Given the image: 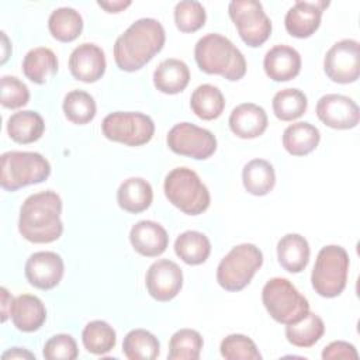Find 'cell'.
Segmentation results:
<instances>
[{"mask_svg": "<svg viewBox=\"0 0 360 360\" xmlns=\"http://www.w3.org/2000/svg\"><path fill=\"white\" fill-rule=\"evenodd\" d=\"M103 135L128 146L148 143L155 134L153 120L138 111H115L104 117L101 122Z\"/></svg>", "mask_w": 360, "mask_h": 360, "instance_id": "9c48e42d", "label": "cell"}, {"mask_svg": "<svg viewBox=\"0 0 360 360\" xmlns=\"http://www.w3.org/2000/svg\"><path fill=\"white\" fill-rule=\"evenodd\" d=\"M325 333L323 321L314 312H307L300 321L285 326L287 340L297 347L314 346Z\"/></svg>", "mask_w": 360, "mask_h": 360, "instance_id": "4dcf8cb0", "label": "cell"}, {"mask_svg": "<svg viewBox=\"0 0 360 360\" xmlns=\"http://www.w3.org/2000/svg\"><path fill=\"white\" fill-rule=\"evenodd\" d=\"M221 356L226 360H260L256 343L246 335L232 333L228 335L219 346Z\"/></svg>", "mask_w": 360, "mask_h": 360, "instance_id": "f35d334b", "label": "cell"}, {"mask_svg": "<svg viewBox=\"0 0 360 360\" xmlns=\"http://www.w3.org/2000/svg\"><path fill=\"white\" fill-rule=\"evenodd\" d=\"M308 240L300 233H287L277 243V259L288 273H301L309 262Z\"/></svg>", "mask_w": 360, "mask_h": 360, "instance_id": "cb8c5ba5", "label": "cell"}, {"mask_svg": "<svg viewBox=\"0 0 360 360\" xmlns=\"http://www.w3.org/2000/svg\"><path fill=\"white\" fill-rule=\"evenodd\" d=\"M242 181L249 194L266 195L276 184L274 167L264 159H252L243 166Z\"/></svg>", "mask_w": 360, "mask_h": 360, "instance_id": "83f0119b", "label": "cell"}, {"mask_svg": "<svg viewBox=\"0 0 360 360\" xmlns=\"http://www.w3.org/2000/svg\"><path fill=\"white\" fill-rule=\"evenodd\" d=\"M205 8L200 1L183 0L174 6V22L181 32H195L204 27Z\"/></svg>", "mask_w": 360, "mask_h": 360, "instance_id": "74e56055", "label": "cell"}, {"mask_svg": "<svg viewBox=\"0 0 360 360\" xmlns=\"http://www.w3.org/2000/svg\"><path fill=\"white\" fill-rule=\"evenodd\" d=\"M22 72L32 83L44 84L58 72V58L46 46H38L27 52L22 60Z\"/></svg>", "mask_w": 360, "mask_h": 360, "instance_id": "d4e9b609", "label": "cell"}, {"mask_svg": "<svg viewBox=\"0 0 360 360\" xmlns=\"http://www.w3.org/2000/svg\"><path fill=\"white\" fill-rule=\"evenodd\" d=\"M316 117L329 128L350 129L359 124V105L343 94H325L316 103Z\"/></svg>", "mask_w": 360, "mask_h": 360, "instance_id": "5bb4252c", "label": "cell"}, {"mask_svg": "<svg viewBox=\"0 0 360 360\" xmlns=\"http://www.w3.org/2000/svg\"><path fill=\"white\" fill-rule=\"evenodd\" d=\"M63 273L65 264L60 255L48 250L32 253L24 267L28 283L39 290L55 288L60 283Z\"/></svg>", "mask_w": 360, "mask_h": 360, "instance_id": "9a60e30c", "label": "cell"}, {"mask_svg": "<svg viewBox=\"0 0 360 360\" xmlns=\"http://www.w3.org/2000/svg\"><path fill=\"white\" fill-rule=\"evenodd\" d=\"M1 37H3V42H4V52H3V59H1V63H4L6 60H7V52H6V46L8 45V39H7V37H6V34L4 32H1Z\"/></svg>", "mask_w": 360, "mask_h": 360, "instance_id": "bcb514c9", "label": "cell"}, {"mask_svg": "<svg viewBox=\"0 0 360 360\" xmlns=\"http://www.w3.org/2000/svg\"><path fill=\"white\" fill-rule=\"evenodd\" d=\"M174 252L186 264L197 266L208 259L211 253V242L202 232L186 231L177 236Z\"/></svg>", "mask_w": 360, "mask_h": 360, "instance_id": "f546056e", "label": "cell"}, {"mask_svg": "<svg viewBox=\"0 0 360 360\" xmlns=\"http://www.w3.org/2000/svg\"><path fill=\"white\" fill-rule=\"evenodd\" d=\"M42 354L46 360H75L79 356V349L73 336L58 333L48 339Z\"/></svg>", "mask_w": 360, "mask_h": 360, "instance_id": "ab89813d", "label": "cell"}, {"mask_svg": "<svg viewBox=\"0 0 360 360\" xmlns=\"http://www.w3.org/2000/svg\"><path fill=\"white\" fill-rule=\"evenodd\" d=\"M10 316L18 330L35 332L45 323L46 309L37 295L21 294L14 298Z\"/></svg>", "mask_w": 360, "mask_h": 360, "instance_id": "44dd1931", "label": "cell"}, {"mask_svg": "<svg viewBox=\"0 0 360 360\" xmlns=\"http://www.w3.org/2000/svg\"><path fill=\"white\" fill-rule=\"evenodd\" d=\"M13 301H14V298L8 294V291L4 287H1V321L3 322H6L7 316L10 315Z\"/></svg>", "mask_w": 360, "mask_h": 360, "instance_id": "f6af8a7d", "label": "cell"}, {"mask_svg": "<svg viewBox=\"0 0 360 360\" xmlns=\"http://www.w3.org/2000/svg\"><path fill=\"white\" fill-rule=\"evenodd\" d=\"M166 32L155 18H139L132 22L114 44V60L124 72L143 68L165 45Z\"/></svg>", "mask_w": 360, "mask_h": 360, "instance_id": "6da1fadb", "label": "cell"}, {"mask_svg": "<svg viewBox=\"0 0 360 360\" xmlns=\"http://www.w3.org/2000/svg\"><path fill=\"white\" fill-rule=\"evenodd\" d=\"M3 360H14V359H31L35 360V354L28 352L27 349H21V347H11L7 352H4L1 354Z\"/></svg>", "mask_w": 360, "mask_h": 360, "instance_id": "7bdbcfd3", "label": "cell"}, {"mask_svg": "<svg viewBox=\"0 0 360 360\" xmlns=\"http://www.w3.org/2000/svg\"><path fill=\"white\" fill-rule=\"evenodd\" d=\"M204 340L194 329H180L169 340V360H197L200 359Z\"/></svg>", "mask_w": 360, "mask_h": 360, "instance_id": "8d00e7d4", "label": "cell"}, {"mask_svg": "<svg viewBox=\"0 0 360 360\" xmlns=\"http://www.w3.org/2000/svg\"><path fill=\"white\" fill-rule=\"evenodd\" d=\"M30 101V90L15 76L1 77V104L6 108H20Z\"/></svg>", "mask_w": 360, "mask_h": 360, "instance_id": "60d3db41", "label": "cell"}, {"mask_svg": "<svg viewBox=\"0 0 360 360\" xmlns=\"http://www.w3.org/2000/svg\"><path fill=\"white\" fill-rule=\"evenodd\" d=\"M273 112L281 121H294L305 114L308 98L300 89H283L273 97Z\"/></svg>", "mask_w": 360, "mask_h": 360, "instance_id": "e575fe53", "label": "cell"}, {"mask_svg": "<svg viewBox=\"0 0 360 360\" xmlns=\"http://www.w3.org/2000/svg\"><path fill=\"white\" fill-rule=\"evenodd\" d=\"M129 242L134 250L139 255L146 257H156L167 249L169 235L160 224L143 219L131 228Z\"/></svg>", "mask_w": 360, "mask_h": 360, "instance_id": "ac0fdd59", "label": "cell"}, {"mask_svg": "<svg viewBox=\"0 0 360 360\" xmlns=\"http://www.w3.org/2000/svg\"><path fill=\"white\" fill-rule=\"evenodd\" d=\"M262 301L269 315L278 323H294L308 311V300L283 277L270 278L262 290Z\"/></svg>", "mask_w": 360, "mask_h": 360, "instance_id": "ba28073f", "label": "cell"}, {"mask_svg": "<svg viewBox=\"0 0 360 360\" xmlns=\"http://www.w3.org/2000/svg\"><path fill=\"white\" fill-rule=\"evenodd\" d=\"M319 141V129L307 121L291 124L283 132V146L292 156H305L311 153L315 150Z\"/></svg>", "mask_w": 360, "mask_h": 360, "instance_id": "484cf974", "label": "cell"}, {"mask_svg": "<svg viewBox=\"0 0 360 360\" xmlns=\"http://www.w3.org/2000/svg\"><path fill=\"white\" fill-rule=\"evenodd\" d=\"M163 190L169 202L187 215L202 214L211 202L207 186L188 167H174L170 170L165 177Z\"/></svg>", "mask_w": 360, "mask_h": 360, "instance_id": "277c9868", "label": "cell"}, {"mask_svg": "<svg viewBox=\"0 0 360 360\" xmlns=\"http://www.w3.org/2000/svg\"><path fill=\"white\" fill-rule=\"evenodd\" d=\"M65 117L77 125H84L93 121L96 117V101L93 96H90L87 91L83 90H72L69 91L62 104Z\"/></svg>", "mask_w": 360, "mask_h": 360, "instance_id": "d590c367", "label": "cell"}, {"mask_svg": "<svg viewBox=\"0 0 360 360\" xmlns=\"http://www.w3.org/2000/svg\"><path fill=\"white\" fill-rule=\"evenodd\" d=\"M97 4L104 8L107 13H120L122 10H125L128 6H131L129 0H108V1H97Z\"/></svg>", "mask_w": 360, "mask_h": 360, "instance_id": "ee69618b", "label": "cell"}, {"mask_svg": "<svg viewBox=\"0 0 360 360\" xmlns=\"http://www.w3.org/2000/svg\"><path fill=\"white\" fill-rule=\"evenodd\" d=\"M349 255L339 245L323 246L315 260L311 283L316 294L325 298L340 295L346 287L349 273Z\"/></svg>", "mask_w": 360, "mask_h": 360, "instance_id": "5b68a950", "label": "cell"}, {"mask_svg": "<svg viewBox=\"0 0 360 360\" xmlns=\"http://www.w3.org/2000/svg\"><path fill=\"white\" fill-rule=\"evenodd\" d=\"M193 112L205 121L218 118L225 108V98L221 90L212 84H200L190 97Z\"/></svg>", "mask_w": 360, "mask_h": 360, "instance_id": "f1b7e54d", "label": "cell"}, {"mask_svg": "<svg viewBox=\"0 0 360 360\" xmlns=\"http://www.w3.org/2000/svg\"><path fill=\"white\" fill-rule=\"evenodd\" d=\"M48 30L55 39L72 42L82 34L83 18L80 13L72 7H59L51 13Z\"/></svg>", "mask_w": 360, "mask_h": 360, "instance_id": "1f68e13d", "label": "cell"}, {"mask_svg": "<svg viewBox=\"0 0 360 360\" xmlns=\"http://www.w3.org/2000/svg\"><path fill=\"white\" fill-rule=\"evenodd\" d=\"M145 284L153 300L167 302L180 292L183 287V271L177 263L169 259H160L149 266Z\"/></svg>", "mask_w": 360, "mask_h": 360, "instance_id": "4fadbf2b", "label": "cell"}, {"mask_svg": "<svg viewBox=\"0 0 360 360\" xmlns=\"http://www.w3.org/2000/svg\"><path fill=\"white\" fill-rule=\"evenodd\" d=\"M167 146L172 152L197 160L208 159L217 150L215 135L191 122H179L167 134Z\"/></svg>", "mask_w": 360, "mask_h": 360, "instance_id": "8fae6325", "label": "cell"}, {"mask_svg": "<svg viewBox=\"0 0 360 360\" xmlns=\"http://www.w3.org/2000/svg\"><path fill=\"white\" fill-rule=\"evenodd\" d=\"M159 352L158 338L146 329H132L124 338L122 353L129 360H155Z\"/></svg>", "mask_w": 360, "mask_h": 360, "instance_id": "d6a6232c", "label": "cell"}, {"mask_svg": "<svg viewBox=\"0 0 360 360\" xmlns=\"http://www.w3.org/2000/svg\"><path fill=\"white\" fill-rule=\"evenodd\" d=\"M105 68L107 62L104 51L96 44H80L69 56V70L72 76L84 83H94L100 80Z\"/></svg>", "mask_w": 360, "mask_h": 360, "instance_id": "2e32d148", "label": "cell"}, {"mask_svg": "<svg viewBox=\"0 0 360 360\" xmlns=\"http://www.w3.org/2000/svg\"><path fill=\"white\" fill-rule=\"evenodd\" d=\"M62 198L52 190L28 195L18 218L21 236L32 243H51L60 238L63 224L60 219Z\"/></svg>", "mask_w": 360, "mask_h": 360, "instance_id": "7a4b0ae2", "label": "cell"}, {"mask_svg": "<svg viewBox=\"0 0 360 360\" xmlns=\"http://www.w3.org/2000/svg\"><path fill=\"white\" fill-rule=\"evenodd\" d=\"M228 124L238 138L253 139L263 135L269 120L263 107L255 103H242L232 110Z\"/></svg>", "mask_w": 360, "mask_h": 360, "instance_id": "d6986e66", "label": "cell"}, {"mask_svg": "<svg viewBox=\"0 0 360 360\" xmlns=\"http://www.w3.org/2000/svg\"><path fill=\"white\" fill-rule=\"evenodd\" d=\"M44 131V118L32 110L14 112L7 120V134L17 143H32L42 136Z\"/></svg>", "mask_w": 360, "mask_h": 360, "instance_id": "4316f807", "label": "cell"}, {"mask_svg": "<svg viewBox=\"0 0 360 360\" xmlns=\"http://www.w3.org/2000/svg\"><path fill=\"white\" fill-rule=\"evenodd\" d=\"M266 75L274 82H288L298 76L301 70V55L288 45H274L263 59Z\"/></svg>", "mask_w": 360, "mask_h": 360, "instance_id": "ffe728a7", "label": "cell"}, {"mask_svg": "<svg viewBox=\"0 0 360 360\" xmlns=\"http://www.w3.org/2000/svg\"><path fill=\"white\" fill-rule=\"evenodd\" d=\"M322 359L323 360H335V359H359V353L356 347L345 340H335L329 343L322 350Z\"/></svg>", "mask_w": 360, "mask_h": 360, "instance_id": "b9f144b4", "label": "cell"}, {"mask_svg": "<svg viewBox=\"0 0 360 360\" xmlns=\"http://www.w3.org/2000/svg\"><path fill=\"white\" fill-rule=\"evenodd\" d=\"M152 186L142 177H129L124 180L117 190L118 205L131 214H139L148 210L152 204Z\"/></svg>", "mask_w": 360, "mask_h": 360, "instance_id": "603a6c76", "label": "cell"}, {"mask_svg": "<svg viewBox=\"0 0 360 360\" xmlns=\"http://www.w3.org/2000/svg\"><path fill=\"white\" fill-rule=\"evenodd\" d=\"M190 82L188 66L176 58L162 60L153 72L155 87L165 94H177L183 91Z\"/></svg>", "mask_w": 360, "mask_h": 360, "instance_id": "7402d4cb", "label": "cell"}, {"mask_svg": "<svg viewBox=\"0 0 360 360\" xmlns=\"http://www.w3.org/2000/svg\"><path fill=\"white\" fill-rule=\"evenodd\" d=\"M328 6L329 1H295L284 18L287 32L295 38L311 37L319 28L322 13Z\"/></svg>", "mask_w": 360, "mask_h": 360, "instance_id": "e0dca14e", "label": "cell"}, {"mask_svg": "<svg viewBox=\"0 0 360 360\" xmlns=\"http://www.w3.org/2000/svg\"><path fill=\"white\" fill-rule=\"evenodd\" d=\"M198 68L208 75H219L226 80H240L246 73L243 53L226 37L211 32L200 38L194 48Z\"/></svg>", "mask_w": 360, "mask_h": 360, "instance_id": "3957f363", "label": "cell"}, {"mask_svg": "<svg viewBox=\"0 0 360 360\" xmlns=\"http://www.w3.org/2000/svg\"><path fill=\"white\" fill-rule=\"evenodd\" d=\"M228 13L240 39L250 48L263 45L271 34V21L263 10L260 1L256 0H232Z\"/></svg>", "mask_w": 360, "mask_h": 360, "instance_id": "30bf717a", "label": "cell"}, {"mask_svg": "<svg viewBox=\"0 0 360 360\" xmlns=\"http://www.w3.org/2000/svg\"><path fill=\"white\" fill-rule=\"evenodd\" d=\"M82 342L86 350L91 354H105L114 349L117 343V335L111 325L105 321H91L82 332Z\"/></svg>", "mask_w": 360, "mask_h": 360, "instance_id": "836d02e7", "label": "cell"}, {"mask_svg": "<svg viewBox=\"0 0 360 360\" xmlns=\"http://www.w3.org/2000/svg\"><path fill=\"white\" fill-rule=\"evenodd\" d=\"M49 174L51 165L38 152L10 150L1 155L0 184L7 191L42 183Z\"/></svg>", "mask_w": 360, "mask_h": 360, "instance_id": "8992f818", "label": "cell"}, {"mask_svg": "<svg viewBox=\"0 0 360 360\" xmlns=\"http://www.w3.org/2000/svg\"><path fill=\"white\" fill-rule=\"evenodd\" d=\"M323 70L335 83L347 84L356 82L360 76L359 42L346 38L333 44L323 58Z\"/></svg>", "mask_w": 360, "mask_h": 360, "instance_id": "7c38bea8", "label": "cell"}, {"mask_svg": "<svg viewBox=\"0 0 360 360\" xmlns=\"http://www.w3.org/2000/svg\"><path fill=\"white\" fill-rule=\"evenodd\" d=\"M263 264V253L253 243L232 248L217 267V281L226 291H240Z\"/></svg>", "mask_w": 360, "mask_h": 360, "instance_id": "52a82bcc", "label": "cell"}]
</instances>
